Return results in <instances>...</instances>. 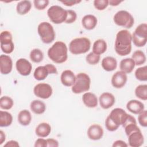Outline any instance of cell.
<instances>
[{
  "label": "cell",
  "instance_id": "obj_1",
  "mask_svg": "<svg viewBox=\"0 0 147 147\" xmlns=\"http://www.w3.org/2000/svg\"><path fill=\"white\" fill-rule=\"evenodd\" d=\"M131 34L126 29L119 30L116 34L114 49L121 56L129 55L131 51Z\"/></svg>",
  "mask_w": 147,
  "mask_h": 147
},
{
  "label": "cell",
  "instance_id": "obj_2",
  "mask_svg": "<svg viewBox=\"0 0 147 147\" xmlns=\"http://www.w3.org/2000/svg\"><path fill=\"white\" fill-rule=\"evenodd\" d=\"M47 54L48 57L54 63H63L68 58L67 46L63 41H56L49 48Z\"/></svg>",
  "mask_w": 147,
  "mask_h": 147
},
{
  "label": "cell",
  "instance_id": "obj_3",
  "mask_svg": "<svg viewBox=\"0 0 147 147\" xmlns=\"http://www.w3.org/2000/svg\"><path fill=\"white\" fill-rule=\"evenodd\" d=\"M91 48V41L87 37L73 39L69 44V51L73 55H80L87 52Z\"/></svg>",
  "mask_w": 147,
  "mask_h": 147
},
{
  "label": "cell",
  "instance_id": "obj_4",
  "mask_svg": "<svg viewBox=\"0 0 147 147\" xmlns=\"http://www.w3.org/2000/svg\"><path fill=\"white\" fill-rule=\"evenodd\" d=\"M91 79L86 73L80 72L76 75V80L72 86L73 93L78 94L88 91L90 88Z\"/></svg>",
  "mask_w": 147,
  "mask_h": 147
},
{
  "label": "cell",
  "instance_id": "obj_5",
  "mask_svg": "<svg viewBox=\"0 0 147 147\" xmlns=\"http://www.w3.org/2000/svg\"><path fill=\"white\" fill-rule=\"evenodd\" d=\"M37 32L41 41L44 44H50L55 38V32L52 25L48 22H41L37 27Z\"/></svg>",
  "mask_w": 147,
  "mask_h": 147
},
{
  "label": "cell",
  "instance_id": "obj_6",
  "mask_svg": "<svg viewBox=\"0 0 147 147\" xmlns=\"http://www.w3.org/2000/svg\"><path fill=\"white\" fill-rule=\"evenodd\" d=\"M132 42L137 47L145 46L147 42V24L142 23L137 26L131 35Z\"/></svg>",
  "mask_w": 147,
  "mask_h": 147
},
{
  "label": "cell",
  "instance_id": "obj_7",
  "mask_svg": "<svg viewBox=\"0 0 147 147\" xmlns=\"http://www.w3.org/2000/svg\"><path fill=\"white\" fill-rule=\"evenodd\" d=\"M47 15L49 20L55 24L65 22L67 17V10L58 5L51 6L47 10Z\"/></svg>",
  "mask_w": 147,
  "mask_h": 147
},
{
  "label": "cell",
  "instance_id": "obj_8",
  "mask_svg": "<svg viewBox=\"0 0 147 147\" xmlns=\"http://www.w3.org/2000/svg\"><path fill=\"white\" fill-rule=\"evenodd\" d=\"M113 21L116 25L127 29L131 28L134 22L133 16L127 11L123 10H119L114 14Z\"/></svg>",
  "mask_w": 147,
  "mask_h": 147
},
{
  "label": "cell",
  "instance_id": "obj_9",
  "mask_svg": "<svg viewBox=\"0 0 147 147\" xmlns=\"http://www.w3.org/2000/svg\"><path fill=\"white\" fill-rule=\"evenodd\" d=\"M1 49L5 54L12 53L14 49L12 34L9 31L4 30L0 34Z\"/></svg>",
  "mask_w": 147,
  "mask_h": 147
},
{
  "label": "cell",
  "instance_id": "obj_10",
  "mask_svg": "<svg viewBox=\"0 0 147 147\" xmlns=\"http://www.w3.org/2000/svg\"><path fill=\"white\" fill-rule=\"evenodd\" d=\"M33 92L37 97L46 99L51 96L53 93V90L49 84L40 83L34 86Z\"/></svg>",
  "mask_w": 147,
  "mask_h": 147
},
{
  "label": "cell",
  "instance_id": "obj_11",
  "mask_svg": "<svg viewBox=\"0 0 147 147\" xmlns=\"http://www.w3.org/2000/svg\"><path fill=\"white\" fill-rule=\"evenodd\" d=\"M16 67L18 74L24 76L29 75L32 69V64L25 58L18 59L16 63Z\"/></svg>",
  "mask_w": 147,
  "mask_h": 147
},
{
  "label": "cell",
  "instance_id": "obj_12",
  "mask_svg": "<svg viewBox=\"0 0 147 147\" xmlns=\"http://www.w3.org/2000/svg\"><path fill=\"white\" fill-rule=\"evenodd\" d=\"M127 80V76L125 72L119 71L113 74L111 78V83L115 88H121L125 86Z\"/></svg>",
  "mask_w": 147,
  "mask_h": 147
},
{
  "label": "cell",
  "instance_id": "obj_13",
  "mask_svg": "<svg viewBox=\"0 0 147 147\" xmlns=\"http://www.w3.org/2000/svg\"><path fill=\"white\" fill-rule=\"evenodd\" d=\"M13 69V61L11 58L6 55L0 56V72L2 75L10 74Z\"/></svg>",
  "mask_w": 147,
  "mask_h": 147
},
{
  "label": "cell",
  "instance_id": "obj_14",
  "mask_svg": "<svg viewBox=\"0 0 147 147\" xmlns=\"http://www.w3.org/2000/svg\"><path fill=\"white\" fill-rule=\"evenodd\" d=\"M127 113L121 108H115L108 115L109 118L118 126L122 125Z\"/></svg>",
  "mask_w": 147,
  "mask_h": 147
},
{
  "label": "cell",
  "instance_id": "obj_15",
  "mask_svg": "<svg viewBox=\"0 0 147 147\" xmlns=\"http://www.w3.org/2000/svg\"><path fill=\"white\" fill-rule=\"evenodd\" d=\"M115 102L114 96L111 93L108 92L102 93L99 98V105L103 109H108L111 107L115 103Z\"/></svg>",
  "mask_w": 147,
  "mask_h": 147
},
{
  "label": "cell",
  "instance_id": "obj_16",
  "mask_svg": "<svg viewBox=\"0 0 147 147\" xmlns=\"http://www.w3.org/2000/svg\"><path fill=\"white\" fill-rule=\"evenodd\" d=\"M103 130L101 126L98 124H93L91 125L87 130L88 137L94 141L101 139L103 136Z\"/></svg>",
  "mask_w": 147,
  "mask_h": 147
},
{
  "label": "cell",
  "instance_id": "obj_17",
  "mask_svg": "<svg viewBox=\"0 0 147 147\" xmlns=\"http://www.w3.org/2000/svg\"><path fill=\"white\" fill-rule=\"evenodd\" d=\"M127 137L129 145L131 147H140L144 144V138L141 130L134 131Z\"/></svg>",
  "mask_w": 147,
  "mask_h": 147
},
{
  "label": "cell",
  "instance_id": "obj_18",
  "mask_svg": "<svg viewBox=\"0 0 147 147\" xmlns=\"http://www.w3.org/2000/svg\"><path fill=\"white\" fill-rule=\"evenodd\" d=\"M76 80V76L74 73L69 70L66 69L62 72L60 76L61 83L66 87H72Z\"/></svg>",
  "mask_w": 147,
  "mask_h": 147
},
{
  "label": "cell",
  "instance_id": "obj_19",
  "mask_svg": "<svg viewBox=\"0 0 147 147\" xmlns=\"http://www.w3.org/2000/svg\"><path fill=\"white\" fill-rule=\"evenodd\" d=\"M82 101L84 105L89 108H94L98 105V98L95 94L90 92H85L82 96Z\"/></svg>",
  "mask_w": 147,
  "mask_h": 147
},
{
  "label": "cell",
  "instance_id": "obj_20",
  "mask_svg": "<svg viewBox=\"0 0 147 147\" xmlns=\"http://www.w3.org/2000/svg\"><path fill=\"white\" fill-rule=\"evenodd\" d=\"M126 108L130 113L138 114L144 110V105L140 101L136 99L129 100L126 104Z\"/></svg>",
  "mask_w": 147,
  "mask_h": 147
},
{
  "label": "cell",
  "instance_id": "obj_21",
  "mask_svg": "<svg viewBox=\"0 0 147 147\" xmlns=\"http://www.w3.org/2000/svg\"><path fill=\"white\" fill-rule=\"evenodd\" d=\"M97 23L98 20L96 17L92 14L85 15L82 20V24L83 28L88 30L94 29L96 27Z\"/></svg>",
  "mask_w": 147,
  "mask_h": 147
},
{
  "label": "cell",
  "instance_id": "obj_22",
  "mask_svg": "<svg viewBox=\"0 0 147 147\" xmlns=\"http://www.w3.org/2000/svg\"><path fill=\"white\" fill-rule=\"evenodd\" d=\"M101 65L105 71L111 72L116 69L117 67V61L112 56H106L102 59Z\"/></svg>",
  "mask_w": 147,
  "mask_h": 147
},
{
  "label": "cell",
  "instance_id": "obj_23",
  "mask_svg": "<svg viewBox=\"0 0 147 147\" xmlns=\"http://www.w3.org/2000/svg\"><path fill=\"white\" fill-rule=\"evenodd\" d=\"M51 132V127L50 125L47 122H42L39 123L35 129L36 134L39 137L45 138L48 137Z\"/></svg>",
  "mask_w": 147,
  "mask_h": 147
},
{
  "label": "cell",
  "instance_id": "obj_24",
  "mask_svg": "<svg viewBox=\"0 0 147 147\" xmlns=\"http://www.w3.org/2000/svg\"><path fill=\"white\" fill-rule=\"evenodd\" d=\"M135 65V63L131 58H125L120 61L119 68L121 71L127 74L133 71Z\"/></svg>",
  "mask_w": 147,
  "mask_h": 147
},
{
  "label": "cell",
  "instance_id": "obj_25",
  "mask_svg": "<svg viewBox=\"0 0 147 147\" xmlns=\"http://www.w3.org/2000/svg\"><path fill=\"white\" fill-rule=\"evenodd\" d=\"M19 123L22 126L29 125L32 121V115L30 111L28 110H22L20 111L17 117Z\"/></svg>",
  "mask_w": 147,
  "mask_h": 147
},
{
  "label": "cell",
  "instance_id": "obj_26",
  "mask_svg": "<svg viewBox=\"0 0 147 147\" xmlns=\"http://www.w3.org/2000/svg\"><path fill=\"white\" fill-rule=\"evenodd\" d=\"M32 8V3L30 1H21L17 4L16 11L20 15H25L29 12Z\"/></svg>",
  "mask_w": 147,
  "mask_h": 147
},
{
  "label": "cell",
  "instance_id": "obj_27",
  "mask_svg": "<svg viewBox=\"0 0 147 147\" xmlns=\"http://www.w3.org/2000/svg\"><path fill=\"white\" fill-rule=\"evenodd\" d=\"M30 110L36 114H42L46 110L45 104L40 100H34L30 105Z\"/></svg>",
  "mask_w": 147,
  "mask_h": 147
},
{
  "label": "cell",
  "instance_id": "obj_28",
  "mask_svg": "<svg viewBox=\"0 0 147 147\" xmlns=\"http://www.w3.org/2000/svg\"><path fill=\"white\" fill-rule=\"evenodd\" d=\"M107 43L103 39L96 40L92 46V52L96 55H100L104 53L107 50Z\"/></svg>",
  "mask_w": 147,
  "mask_h": 147
},
{
  "label": "cell",
  "instance_id": "obj_29",
  "mask_svg": "<svg viewBox=\"0 0 147 147\" xmlns=\"http://www.w3.org/2000/svg\"><path fill=\"white\" fill-rule=\"evenodd\" d=\"M48 75L49 72L45 65L37 67L35 69L33 73V76L34 79L38 81L44 80Z\"/></svg>",
  "mask_w": 147,
  "mask_h": 147
},
{
  "label": "cell",
  "instance_id": "obj_30",
  "mask_svg": "<svg viewBox=\"0 0 147 147\" xmlns=\"http://www.w3.org/2000/svg\"><path fill=\"white\" fill-rule=\"evenodd\" d=\"M13 122L12 115L6 111H0V126L7 127Z\"/></svg>",
  "mask_w": 147,
  "mask_h": 147
},
{
  "label": "cell",
  "instance_id": "obj_31",
  "mask_svg": "<svg viewBox=\"0 0 147 147\" xmlns=\"http://www.w3.org/2000/svg\"><path fill=\"white\" fill-rule=\"evenodd\" d=\"M131 59L134 60L136 65H141L146 61V57L144 52L141 50H136L131 56Z\"/></svg>",
  "mask_w": 147,
  "mask_h": 147
},
{
  "label": "cell",
  "instance_id": "obj_32",
  "mask_svg": "<svg viewBox=\"0 0 147 147\" xmlns=\"http://www.w3.org/2000/svg\"><path fill=\"white\" fill-rule=\"evenodd\" d=\"M29 57L33 62L38 63L42 61L44 59V54L41 49L34 48L30 51Z\"/></svg>",
  "mask_w": 147,
  "mask_h": 147
},
{
  "label": "cell",
  "instance_id": "obj_33",
  "mask_svg": "<svg viewBox=\"0 0 147 147\" xmlns=\"http://www.w3.org/2000/svg\"><path fill=\"white\" fill-rule=\"evenodd\" d=\"M135 95L138 98L143 100H147V85L140 84L136 87L135 89Z\"/></svg>",
  "mask_w": 147,
  "mask_h": 147
},
{
  "label": "cell",
  "instance_id": "obj_34",
  "mask_svg": "<svg viewBox=\"0 0 147 147\" xmlns=\"http://www.w3.org/2000/svg\"><path fill=\"white\" fill-rule=\"evenodd\" d=\"M136 78L141 82H146L147 80V67L146 65L139 67L135 71Z\"/></svg>",
  "mask_w": 147,
  "mask_h": 147
},
{
  "label": "cell",
  "instance_id": "obj_35",
  "mask_svg": "<svg viewBox=\"0 0 147 147\" xmlns=\"http://www.w3.org/2000/svg\"><path fill=\"white\" fill-rule=\"evenodd\" d=\"M14 105L12 98L8 96H3L0 98V107L3 110H9Z\"/></svg>",
  "mask_w": 147,
  "mask_h": 147
},
{
  "label": "cell",
  "instance_id": "obj_36",
  "mask_svg": "<svg viewBox=\"0 0 147 147\" xmlns=\"http://www.w3.org/2000/svg\"><path fill=\"white\" fill-rule=\"evenodd\" d=\"M100 55H96L93 52L89 53L86 57V61L90 65H96L100 61Z\"/></svg>",
  "mask_w": 147,
  "mask_h": 147
},
{
  "label": "cell",
  "instance_id": "obj_37",
  "mask_svg": "<svg viewBox=\"0 0 147 147\" xmlns=\"http://www.w3.org/2000/svg\"><path fill=\"white\" fill-rule=\"evenodd\" d=\"M108 0H95L94 1V6L98 10H103L109 5Z\"/></svg>",
  "mask_w": 147,
  "mask_h": 147
},
{
  "label": "cell",
  "instance_id": "obj_38",
  "mask_svg": "<svg viewBox=\"0 0 147 147\" xmlns=\"http://www.w3.org/2000/svg\"><path fill=\"white\" fill-rule=\"evenodd\" d=\"M49 1L48 0H34L33 4L34 7L38 10H42L45 9L48 5Z\"/></svg>",
  "mask_w": 147,
  "mask_h": 147
},
{
  "label": "cell",
  "instance_id": "obj_39",
  "mask_svg": "<svg viewBox=\"0 0 147 147\" xmlns=\"http://www.w3.org/2000/svg\"><path fill=\"white\" fill-rule=\"evenodd\" d=\"M105 127L106 129L110 131H114L117 130L119 127L116 125L110 118L109 116L106 118L105 120Z\"/></svg>",
  "mask_w": 147,
  "mask_h": 147
},
{
  "label": "cell",
  "instance_id": "obj_40",
  "mask_svg": "<svg viewBox=\"0 0 147 147\" xmlns=\"http://www.w3.org/2000/svg\"><path fill=\"white\" fill-rule=\"evenodd\" d=\"M138 121L139 124L144 127L147 126V111L144 110L140 113L138 114Z\"/></svg>",
  "mask_w": 147,
  "mask_h": 147
},
{
  "label": "cell",
  "instance_id": "obj_41",
  "mask_svg": "<svg viewBox=\"0 0 147 147\" xmlns=\"http://www.w3.org/2000/svg\"><path fill=\"white\" fill-rule=\"evenodd\" d=\"M67 17L65 21L66 24H72L74 22L77 18L76 13L72 10H67Z\"/></svg>",
  "mask_w": 147,
  "mask_h": 147
},
{
  "label": "cell",
  "instance_id": "obj_42",
  "mask_svg": "<svg viewBox=\"0 0 147 147\" xmlns=\"http://www.w3.org/2000/svg\"><path fill=\"white\" fill-rule=\"evenodd\" d=\"M123 128H124L125 132L127 136H128L130 133H131L134 131L141 130L140 129V128L138 127V126L137 125V123H130V124L126 125V126H125Z\"/></svg>",
  "mask_w": 147,
  "mask_h": 147
},
{
  "label": "cell",
  "instance_id": "obj_43",
  "mask_svg": "<svg viewBox=\"0 0 147 147\" xmlns=\"http://www.w3.org/2000/svg\"><path fill=\"white\" fill-rule=\"evenodd\" d=\"M34 146V147H47V140L40 137L36 140Z\"/></svg>",
  "mask_w": 147,
  "mask_h": 147
},
{
  "label": "cell",
  "instance_id": "obj_44",
  "mask_svg": "<svg viewBox=\"0 0 147 147\" xmlns=\"http://www.w3.org/2000/svg\"><path fill=\"white\" fill-rule=\"evenodd\" d=\"M47 141V147H57L59 146L58 141L54 138H48Z\"/></svg>",
  "mask_w": 147,
  "mask_h": 147
},
{
  "label": "cell",
  "instance_id": "obj_45",
  "mask_svg": "<svg viewBox=\"0 0 147 147\" xmlns=\"http://www.w3.org/2000/svg\"><path fill=\"white\" fill-rule=\"evenodd\" d=\"M45 65L48 71L49 74H56L57 73V69L54 65L51 64H47Z\"/></svg>",
  "mask_w": 147,
  "mask_h": 147
},
{
  "label": "cell",
  "instance_id": "obj_46",
  "mask_svg": "<svg viewBox=\"0 0 147 147\" xmlns=\"http://www.w3.org/2000/svg\"><path fill=\"white\" fill-rule=\"evenodd\" d=\"M128 145L122 140H117L114 141L112 145L113 147H127Z\"/></svg>",
  "mask_w": 147,
  "mask_h": 147
},
{
  "label": "cell",
  "instance_id": "obj_47",
  "mask_svg": "<svg viewBox=\"0 0 147 147\" xmlns=\"http://www.w3.org/2000/svg\"><path fill=\"white\" fill-rule=\"evenodd\" d=\"M62 3L67 6H72L81 2V1H60Z\"/></svg>",
  "mask_w": 147,
  "mask_h": 147
},
{
  "label": "cell",
  "instance_id": "obj_48",
  "mask_svg": "<svg viewBox=\"0 0 147 147\" xmlns=\"http://www.w3.org/2000/svg\"><path fill=\"white\" fill-rule=\"evenodd\" d=\"M20 145L18 144V142L17 141L15 140H10L7 141L5 145H4V147L5 146H8V147H18Z\"/></svg>",
  "mask_w": 147,
  "mask_h": 147
},
{
  "label": "cell",
  "instance_id": "obj_49",
  "mask_svg": "<svg viewBox=\"0 0 147 147\" xmlns=\"http://www.w3.org/2000/svg\"><path fill=\"white\" fill-rule=\"evenodd\" d=\"M123 1H118V0H110L109 1V4L112 6H116L122 3Z\"/></svg>",
  "mask_w": 147,
  "mask_h": 147
},
{
  "label": "cell",
  "instance_id": "obj_50",
  "mask_svg": "<svg viewBox=\"0 0 147 147\" xmlns=\"http://www.w3.org/2000/svg\"><path fill=\"white\" fill-rule=\"evenodd\" d=\"M6 140V136L2 130H0V145H2Z\"/></svg>",
  "mask_w": 147,
  "mask_h": 147
}]
</instances>
